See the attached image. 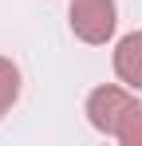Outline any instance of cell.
Returning <instances> with one entry per match:
<instances>
[{
  "instance_id": "5",
  "label": "cell",
  "mask_w": 142,
  "mask_h": 146,
  "mask_svg": "<svg viewBox=\"0 0 142 146\" xmlns=\"http://www.w3.org/2000/svg\"><path fill=\"white\" fill-rule=\"evenodd\" d=\"M16 99H20V67L8 55H0V119L16 107Z\"/></svg>"
},
{
  "instance_id": "4",
  "label": "cell",
  "mask_w": 142,
  "mask_h": 146,
  "mask_svg": "<svg viewBox=\"0 0 142 146\" xmlns=\"http://www.w3.org/2000/svg\"><path fill=\"white\" fill-rule=\"evenodd\" d=\"M111 138H118L122 146H142V99H130V107L122 111Z\"/></svg>"
},
{
  "instance_id": "3",
  "label": "cell",
  "mask_w": 142,
  "mask_h": 146,
  "mask_svg": "<svg viewBox=\"0 0 142 146\" xmlns=\"http://www.w3.org/2000/svg\"><path fill=\"white\" fill-rule=\"evenodd\" d=\"M115 75L130 91H142V28L126 32L115 44Z\"/></svg>"
},
{
  "instance_id": "1",
  "label": "cell",
  "mask_w": 142,
  "mask_h": 146,
  "mask_svg": "<svg viewBox=\"0 0 142 146\" xmlns=\"http://www.w3.org/2000/svg\"><path fill=\"white\" fill-rule=\"evenodd\" d=\"M67 24L75 32V40L99 48L118 28V4L115 0H71L67 4Z\"/></svg>"
},
{
  "instance_id": "2",
  "label": "cell",
  "mask_w": 142,
  "mask_h": 146,
  "mask_svg": "<svg viewBox=\"0 0 142 146\" xmlns=\"http://www.w3.org/2000/svg\"><path fill=\"white\" fill-rule=\"evenodd\" d=\"M130 87L126 83H103V87H95L91 95H87V122H91L99 134H115V126H118V119H122V111L130 107Z\"/></svg>"
}]
</instances>
